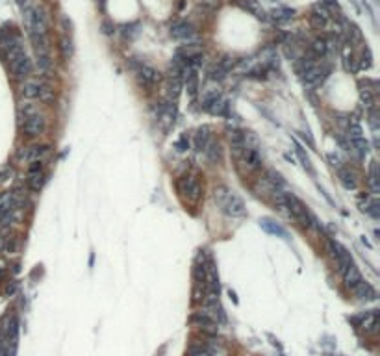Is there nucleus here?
<instances>
[{
	"label": "nucleus",
	"instance_id": "nucleus-1",
	"mask_svg": "<svg viewBox=\"0 0 380 356\" xmlns=\"http://www.w3.org/2000/svg\"><path fill=\"white\" fill-rule=\"evenodd\" d=\"M214 201L215 204L221 208V212L227 217H243L247 214L245 203L239 195H236L234 191H230L227 186H217L214 190Z\"/></svg>",
	"mask_w": 380,
	"mask_h": 356
},
{
	"label": "nucleus",
	"instance_id": "nucleus-2",
	"mask_svg": "<svg viewBox=\"0 0 380 356\" xmlns=\"http://www.w3.org/2000/svg\"><path fill=\"white\" fill-rule=\"evenodd\" d=\"M176 190L180 199L185 204H197L204 197V188L201 178L195 174H184L182 178H178Z\"/></svg>",
	"mask_w": 380,
	"mask_h": 356
},
{
	"label": "nucleus",
	"instance_id": "nucleus-3",
	"mask_svg": "<svg viewBox=\"0 0 380 356\" xmlns=\"http://www.w3.org/2000/svg\"><path fill=\"white\" fill-rule=\"evenodd\" d=\"M286 208H288V214L291 215L302 228H310L313 223H315L313 215L308 212L301 199L297 195H293V193H286Z\"/></svg>",
	"mask_w": 380,
	"mask_h": 356
},
{
	"label": "nucleus",
	"instance_id": "nucleus-4",
	"mask_svg": "<svg viewBox=\"0 0 380 356\" xmlns=\"http://www.w3.org/2000/svg\"><path fill=\"white\" fill-rule=\"evenodd\" d=\"M45 132H47V119H45V115L41 111L21 119V134L25 135V137H28V139L41 137Z\"/></svg>",
	"mask_w": 380,
	"mask_h": 356
},
{
	"label": "nucleus",
	"instance_id": "nucleus-5",
	"mask_svg": "<svg viewBox=\"0 0 380 356\" xmlns=\"http://www.w3.org/2000/svg\"><path fill=\"white\" fill-rule=\"evenodd\" d=\"M135 71V78H137V84L145 89V91H152L156 84H159L161 76L154 67L147 65V63H134L132 65Z\"/></svg>",
	"mask_w": 380,
	"mask_h": 356
},
{
	"label": "nucleus",
	"instance_id": "nucleus-6",
	"mask_svg": "<svg viewBox=\"0 0 380 356\" xmlns=\"http://www.w3.org/2000/svg\"><path fill=\"white\" fill-rule=\"evenodd\" d=\"M15 156H17V161L30 165L32 161L47 160L50 156V147H47V145H26V147L19 148Z\"/></svg>",
	"mask_w": 380,
	"mask_h": 356
},
{
	"label": "nucleus",
	"instance_id": "nucleus-7",
	"mask_svg": "<svg viewBox=\"0 0 380 356\" xmlns=\"http://www.w3.org/2000/svg\"><path fill=\"white\" fill-rule=\"evenodd\" d=\"M8 65H10V71H12L15 80H26L32 74V71H34V63H32V60L28 58L26 52L15 56L13 60L8 62Z\"/></svg>",
	"mask_w": 380,
	"mask_h": 356
},
{
	"label": "nucleus",
	"instance_id": "nucleus-8",
	"mask_svg": "<svg viewBox=\"0 0 380 356\" xmlns=\"http://www.w3.org/2000/svg\"><path fill=\"white\" fill-rule=\"evenodd\" d=\"M45 161H32L28 167V174H26V186L30 188L34 193H39L43 190L45 182H47V172H45Z\"/></svg>",
	"mask_w": 380,
	"mask_h": 356
},
{
	"label": "nucleus",
	"instance_id": "nucleus-9",
	"mask_svg": "<svg viewBox=\"0 0 380 356\" xmlns=\"http://www.w3.org/2000/svg\"><path fill=\"white\" fill-rule=\"evenodd\" d=\"M171 36L178 41H184V43H197L195 28L191 23H185V21H178L171 26Z\"/></svg>",
	"mask_w": 380,
	"mask_h": 356
},
{
	"label": "nucleus",
	"instance_id": "nucleus-10",
	"mask_svg": "<svg viewBox=\"0 0 380 356\" xmlns=\"http://www.w3.org/2000/svg\"><path fill=\"white\" fill-rule=\"evenodd\" d=\"M330 249H332V256L336 260V265H337V269H339V273H343L350 264H354L350 252L347 251L343 245H339L337 241H330Z\"/></svg>",
	"mask_w": 380,
	"mask_h": 356
},
{
	"label": "nucleus",
	"instance_id": "nucleus-11",
	"mask_svg": "<svg viewBox=\"0 0 380 356\" xmlns=\"http://www.w3.org/2000/svg\"><path fill=\"white\" fill-rule=\"evenodd\" d=\"M45 78H26V80H23V84H21V89H19V93H21V97L26 98V100H34V98H37V93H39V87H41V84H43Z\"/></svg>",
	"mask_w": 380,
	"mask_h": 356
},
{
	"label": "nucleus",
	"instance_id": "nucleus-12",
	"mask_svg": "<svg viewBox=\"0 0 380 356\" xmlns=\"http://www.w3.org/2000/svg\"><path fill=\"white\" fill-rule=\"evenodd\" d=\"M23 215H25V210L23 208H13L6 214L0 215V227L2 228H12L15 227L21 219H23Z\"/></svg>",
	"mask_w": 380,
	"mask_h": 356
},
{
	"label": "nucleus",
	"instance_id": "nucleus-13",
	"mask_svg": "<svg viewBox=\"0 0 380 356\" xmlns=\"http://www.w3.org/2000/svg\"><path fill=\"white\" fill-rule=\"evenodd\" d=\"M191 321H193V325H197V326H201L203 330H206V332H217V326H215V321L210 317L208 313L206 312H197L193 317H191Z\"/></svg>",
	"mask_w": 380,
	"mask_h": 356
},
{
	"label": "nucleus",
	"instance_id": "nucleus-14",
	"mask_svg": "<svg viewBox=\"0 0 380 356\" xmlns=\"http://www.w3.org/2000/svg\"><path fill=\"white\" fill-rule=\"evenodd\" d=\"M260 227L264 228L267 234H271V236H278V238L288 240V230H286L282 225H278L276 221H273V219H262V221H260Z\"/></svg>",
	"mask_w": 380,
	"mask_h": 356
},
{
	"label": "nucleus",
	"instance_id": "nucleus-15",
	"mask_svg": "<svg viewBox=\"0 0 380 356\" xmlns=\"http://www.w3.org/2000/svg\"><path fill=\"white\" fill-rule=\"evenodd\" d=\"M352 293H354L360 301H373L374 297H376L373 286H371L369 282H365V280H362V282L356 284L354 288H352Z\"/></svg>",
	"mask_w": 380,
	"mask_h": 356
},
{
	"label": "nucleus",
	"instance_id": "nucleus-16",
	"mask_svg": "<svg viewBox=\"0 0 380 356\" xmlns=\"http://www.w3.org/2000/svg\"><path fill=\"white\" fill-rule=\"evenodd\" d=\"M236 2H239L241 6L245 8L247 12H251L252 15L256 19H260V21H267V13H265V10L262 6H260V2L258 0H236Z\"/></svg>",
	"mask_w": 380,
	"mask_h": 356
},
{
	"label": "nucleus",
	"instance_id": "nucleus-17",
	"mask_svg": "<svg viewBox=\"0 0 380 356\" xmlns=\"http://www.w3.org/2000/svg\"><path fill=\"white\" fill-rule=\"evenodd\" d=\"M221 89H219V86L217 84H208V86L204 87L203 89V108L206 110L212 102H215L217 98H221Z\"/></svg>",
	"mask_w": 380,
	"mask_h": 356
},
{
	"label": "nucleus",
	"instance_id": "nucleus-18",
	"mask_svg": "<svg viewBox=\"0 0 380 356\" xmlns=\"http://www.w3.org/2000/svg\"><path fill=\"white\" fill-rule=\"evenodd\" d=\"M337 178H339V182H341V186H343L345 190H356V186H358L356 174L350 171L349 167H341V169L337 171Z\"/></svg>",
	"mask_w": 380,
	"mask_h": 356
},
{
	"label": "nucleus",
	"instance_id": "nucleus-19",
	"mask_svg": "<svg viewBox=\"0 0 380 356\" xmlns=\"http://www.w3.org/2000/svg\"><path fill=\"white\" fill-rule=\"evenodd\" d=\"M343 275V280H345V286L349 289H352L356 286L358 282H362L363 278H362V275H360V271H358V267H356L354 264H350L347 269L341 273Z\"/></svg>",
	"mask_w": 380,
	"mask_h": 356
},
{
	"label": "nucleus",
	"instance_id": "nucleus-20",
	"mask_svg": "<svg viewBox=\"0 0 380 356\" xmlns=\"http://www.w3.org/2000/svg\"><path fill=\"white\" fill-rule=\"evenodd\" d=\"M328 19H330V13L326 12V8L317 6L312 13V25L315 26V28H319V30H323L326 26V23H328Z\"/></svg>",
	"mask_w": 380,
	"mask_h": 356
},
{
	"label": "nucleus",
	"instance_id": "nucleus-21",
	"mask_svg": "<svg viewBox=\"0 0 380 356\" xmlns=\"http://www.w3.org/2000/svg\"><path fill=\"white\" fill-rule=\"evenodd\" d=\"M210 141H212V134H210L208 126H204V128H199V132L195 134V147H197V150L204 152V150H206V147L210 145Z\"/></svg>",
	"mask_w": 380,
	"mask_h": 356
},
{
	"label": "nucleus",
	"instance_id": "nucleus-22",
	"mask_svg": "<svg viewBox=\"0 0 380 356\" xmlns=\"http://www.w3.org/2000/svg\"><path fill=\"white\" fill-rule=\"evenodd\" d=\"M206 156H208V160L212 161V163H219L221 161V158H223V147H221V143L219 141H210V145L206 147Z\"/></svg>",
	"mask_w": 380,
	"mask_h": 356
},
{
	"label": "nucleus",
	"instance_id": "nucleus-23",
	"mask_svg": "<svg viewBox=\"0 0 380 356\" xmlns=\"http://www.w3.org/2000/svg\"><path fill=\"white\" fill-rule=\"evenodd\" d=\"M13 208H17L13 191H2V193H0V215L6 214V212H10V210Z\"/></svg>",
	"mask_w": 380,
	"mask_h": 356
},
{
	"label": "nucleus",
	"instance_id": "nucleus-24",
	"mask_svg": "<svg viewBox=\"0 0 380 356\" xmlns=\"http://www.w3.org/2000/svg\"><path fill=\"white\" fill-rule=\"evenodd\" d=\"M328 49H330V43H328L326 39H323V37H319L312 45V54L315 56V58H319V60H323V58L328 54Z\"/></svg>",
	"mask_w": 380,
	"mask_h": 356
},
{
	"label": "nucleus",
	"instance_id": "nucleus-25",
	"mask_svg": "<svg viewBox=\"0 0 380 356\" xmlns=\"http://www.w3.org/2000/svg\"><path fill=\"white\" fill-rule=\"evenodd\" d=\"M37 100L43 102V104H52V102H54V89L47 84V80H43V84H41V87H39Z\"/></svg>",
	"mask_w": 380,
	"mask_h": 356
},
{
	"label": "nucleus",
	"instance_id": "nucleus-26",
	"mask_svg": "<svg viewBox=\"0 0 380 356\" xmlns=\"http://www.w3.org/2000/svg\"><path fill=\"white\" fill-rule=\"evenodd\" d=\"M380 174H378V163L376 161H371V165H369V186H371V190L373 193H378L380 191Z\"/></svg>",
	"mask_w": 380,
	"mask_h": 356
},
{
	"label": "nucleus",
	"instance_id": "nucleus-27",
	"mask_svg": "<svg viewBox=\"0 0 380 356\" xmlns=\"http://www.w3.org/2000/svg\"><path fill=\"white\" fill-rule=\"evenodd\" d=\"M350 145L354 148V152L358 154V158H365L369 152V143L365 137H356V139H350Z\"/></svg>",
	"mask_w": 380,
	"mask_h": 356
},
{
	"label": "nucleus",
	"instance_id": "nucleus-28",
	"mask_svg": "<svg viewBox=\"0 0 380 356\" xmlns=\"http://www.w3.org/2000/svg\"><path fill=\"white\" fill-rule=\"evenodd\" d=\"M19 111V119H23V117H30L34 115V113H39V106L37 104H32L30 100H26V102H23V104H19L17 108Z\"/></svg>",
	"mask_w": 380,
	"mask_h": 356
},
{
	"label": "nucleus",
	"instance_id": "nucleus-29",
	"mask_svg": "<svg viewBox=\"0 0 380 356\" xmlns=\"http://www.w3.org/2000/svg\"><path fill=\"white\" fill-rule=\"evenodd\" d=\"M378 325V312L376 310H371L369 313H365L363 315V321H362V328H365V330H373L374 326Z\"/></svg>",
	"mask_w": 380,
	"mask_h": 356
},
{
	"label": "nucleus",
	"instance_id": "nucleus-30",
	"mask_svg": "<svg viewBox=\"0 0 380 356\" xmlns=\"http://www.w3.org/2000/svg\"><path fill=\"white\" fill-rule=\"evenodd\" d=\"M363 128L358 121H349V139H356V137H362Z\"/></svg>",
	"mask_w": 380,
	"mask_h": 356
},
{
	"label": "nucleus",
	"instance_id": "nucleus-31",
	"mask_svg": "<svg viewBox=\"0 0 380 356\" xmlns=\"http://www.w3.org/2000/svg\"><path fill=\"white\" fill-rule=\"evenodd\" d=\"M13 174H15V171H13L12 165H4V167H2V169H0V186L8 184V182H10V180L13 178Z\"/></svg>",
	"mask_w": 380,
	"mask_h": 356
},
{
	"label": "nucleus",
	"instance_id": "nucleus-32",
	"mask_svg": "<svg viewBox=\"0 0 380 356\" xmlns=\"http://www.w3.org/2000/svg\"><path fill=\"white\" fill-rule=\"evenodd\" d=\"M273 17H275V21H278V23H286V21H289V19L293 17V12L291 10H275L273 12Z\"/></svg>",
	"mask_w": 380,
	"mask_h": 356
},
{
	"label": "nucleus",
	"instance_id": "nucleus-33",
	"mask_svg": "<svg viewBox=\"0 0 380 356\" xmlns=\"http://www.w3.org/2000/svg\"><path fill=\"white\" fill-rule=\"evenodd\" d=\"M174 148H176L178 152H185V150L189 148V141H187V137H185V135H182V137H180V139L174 143Z\"/></svg>",
	"mask_w": 380,
	"mask_h": 356
},
{
	"label": "nucleus",
	"instance_id": "nucleus-34",
	"mask_svg": "<svg viewBox=\"0 0 380 356\" xmlns=\"http://www.w3.org/2000/svg\"><path fill=\"white\" fill-rule=\"evenodd\" d=\"M378 206H380L378 201H373V203L369 204V208H365V210H367V212H369V214L373 215V219H378V217H380Z\"/></svg>",
	"mask_w": 380,
	"mask_h": 356
},
{
	"label": "nucleus",
	"instance_id": "nucleus-35",
	"mask_svg": "<svg viewBox=\"0 0 380 356\" xmlns=\"http://www.w3.org/2000/svg\"><path fill=\"white\" fill-rule=\"evenodd\" d=\"M189 356H210L204 349H191Z\"/></svg>",
	"mask_w": 380,
	"mask_h": 356
},
{
	"label": "nucleus",
	"instance_id": "nucleus-36",
	"mask_svg": "<svg viewBox=\"0 0 380 356\" xmlns=\"http://www.w3.org/2000/svg\"><path fill=\"white\" fill-rule=\"evenodd\" d=\"M2 251H4V240L0 238V252H2Z\"/></svg>",
	"mask_w": 380,
	"mask_h": 356
},
{
	"label": "nucleus",
	"instance_id": "nucleus-37",
	"mask_svg": "<svg viewBox=\"0 0 380 356\" xmlns=\"http://www.w3.org/2000/svg\"><path fill=\"white\" fill-rule=\"evenodd\" d=\"M17 2H19V6H23V4H25L26 0H17Z\"/></svg>",
	"mask_w": 380,
	"mask_h": 356
}]
</instances>
